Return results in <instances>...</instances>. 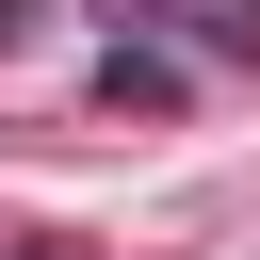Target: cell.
Instances as JSON below:
<instances>
[{
    "mask_svg": "<svg viewBox=\"0 0 260 260\" xmlns=\"http://www.w3.org/2000/svg\"><path fill=\"white\" fill-rule=\"evenodd\" d=\"M16 32H32V0H0V49H16Z\"/></svg>",
    "mask_w": 260,
    "mask_h": 260,
    "instance_id": "obj_1",
    "label": "cell"
},
{
    "mask_svg": "<svg viewBox=\"0 0 260 260\" xmlns=\"http://www.w3.org/2000/svg\"><path fill=\"white\" fill-rule=\"evenodd\" d=\"M114 16H130V0H114Z\"/></svg>",
    "mask_w": 260,
    "mask_h": 260,
    "instance_id": "obj_2",
    "label": "cell"
}]
</instances>
